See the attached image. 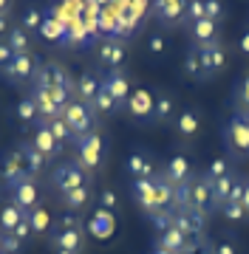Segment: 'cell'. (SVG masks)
<instances>
[{
    "instance_id": "74e56055",
    "label": "cell",
    "mask_w": 249,
    "mask_h": 254,
    "mask_svg": "<svg viewBox=\"0 0 249 254\" xmlns=\"http://www.w3.org/2000/svg\"><path fill=\"white\" fill-rule=\"evenodd\" d=\"M14 119H17L23 127H34V125L40 122V113H37L34 102L28 99V96H23V99L14 105Z\"/></svg>"
},
{
    "instance_id": "83f0119b",
    "label": "cell",
    "mask_w": 249,
    "mask_h": 254,
    "mask_svg": "<svg viewBox=\"0 0 249 254\" xmlns=\"http://www.w3.org/2000/svg\"><path fill=\"white\" fill-rule=\"evenodd\" d=\"M17 150H20V155H23V161H26V170H28V175H31V178H37V175H43L48 170V164H51V161H48V158H43L34 147L28 144V138H26V141H20Z\"/></svg>"
},
{
    "instance_id": "7c38bea8",
    "label": "cell",
    "mask_w": 249,
    "mask_h": 254,
    "mask_svg": "<svg viewBox=\"0 0 249 254\" xmlns=\"http://www.w3.org/2000/svg\"><path fill=\"white\" fill-rule=\"evenodd\" d=\"M187 37H190V48H198V51L218 46L221 43V23H215L210 17L193 20V23H187Z\"/></svg>"
},
{
    "instance_id": "8d00e7d4",
    "label": "cell",
    "mask_w": 249,
    "mask_h": 254,
    "mask_svg": "<svg viewBox=\"0 0 249 254\" xmlns=\"http://www.w3.org/2000/svg\"><path fill=\"white\" fill-rule=\"evenodd\" d=\"M43 20H46V9H40V6H28V9L23 11V17L17 20V26L34 37L40 31V26H43Z\"/></svg>"
},
{
    "instance_id": "f546056e",
    "label": "cell",
    "mask_w": 249,
    "mask_h": 254,
    "mask_svg": "<svg viewBox=\"0 0 249 254\" xmlns=\"http://www.w3.org/2000/svg\"><path fill=\"white\" fill-rule=\"evenodd\" d=\"M232 113H249V71H244L232 85Z\"/></svg>"
},
{
    "instance_id": "1f68e13d",
    "label": "cell",
    "mask_w": 249,
    "mask_h": 254,
    "mask_svg": "<svg viewBox=\"0 0 249 254\" xmlns=\"http://www.w3.org/2000/svg\"><path fill=\"white\" fill-rule=\"evenodd\" d=\"M91 108H93V113H96V119H111V116H116V113L122 110V105L113 99L105 88H102V91L96 93V99L91 102Z\"/></svg>"
},
{
    "instance_id": "c3c4849f",
    "label": "cell",
    "mask_w": 249,
    "mask_h": 254,
    "mask_svg": "<svg viewBox=\"0 0 249 254\" xmlns=\"http://www.w3.org/2000/svg\"><path fill=\"white\" fill-rule=\"evenodd\" d=\"M201 17H207L204 14V0H187V23L201 20Z\"/></svg>"
},
{
    "instance_id": "d590c367",
    "label": "cell",
    "mask_w": 249,
    "mask_h": 254,
    "mask_svg": "<svg viewBox=\"0 0 249 254\" xmlns=\"http://www.w3.org/2000/svg\"><path fill=\"white\" fill-rule=\"evenodd\" d=\"M6 43H9V48L14 51V57H20V54H31V34L28 31H23V28L14 23V28L9 31V37H6Z\"/></svg>"
},
{
    "instance_id": "bcb514c9",
    "label": "cell",
    "mask_w": 249,
    "mask_h": 254,
    "mask_svg": "<svg viewBox=\"0 0 249 254\" xmlns=\"http://www.w3.org/2000/svg\"><path fill=\"white\" fill-rule=\"evenodd\" d=\"M212 254H238V246L232 243L230 237H221V240H212Z\"/></svg>"
},
{
    "instance_id": "ba28073f",
    "label": "cell",
    "mask_w": 249,
    "mask_h": 254,
    "mask_svg": "<svg viewBox=\"0 0 249 254\" xmlns=\"http://www.w3.org/2000/svg\"><path fill=\"white\" fill-rule=\"evenodd\" d=\"M125 110H128L130 119H136L142 125H153V110H156V88H148V85H139L133 88L130 99L125 102Z\"/></svg>"
},
{
    "instance_id": "277c9868",
    "label": "cell",
    "mask_w": 249,
    "mask_h": 254,
    "mask_svg": "<svg viewBox=\"0 0 249 254\" xmlns=\"http://www.w3.org/2000/svg\"><path fill=\"white\" fill-rule=\"evenodd\" d=\"M40 68H43V60L31 51V54L14 57V60H11V65L0 73V76H3L6 82H11L14 88H31V85H34V79H37Z\"/></svg>"
},
{
    "instance_id": "680465c9",
    "label": "cell",
    "mask_w": 249,
    "mask_h": 254,
    "mask_svg": "<svg viewBox=\"0 0 249 254\" xmlns=\"http://www.w3.org/2000/svg\"><path fill=\"white\" fill-rule=\"evenodd\" d=\"M150 254H170V252H165V249H159V246H156V249H153Z\"/></svg>"
},
{
    "instance_id": "f6af8a7d",
    "label": "cell",
    "mask_w": 249,
    "mask_h": 254,
    "mask_svg": "<svg viewBox=\"0 0 249 254\" xmlns=\"http://www.w3.org/2000/svg\"><path fill=\"white\" fill-rule=\"evenodd\" d=\"M165 51H167V37L162 34V31L148 34V54L150 57H165Z\"/></svg>"
},
{
    "instance_id": "f1b7e54d",
    "label": "cell",
    "mask_w": 249,
    "mask_h": 254,
    "mask_svg": "<svg viewBox=\"0 0 249 254\" xmlns=\"http://www.w3.org/2000/svg\"><path fill=\"white\" fill-rule=\"evenodd\" d=\"M40 40H46V43H63L65 40V23L63 17H54V11L48 9L46 11V20H43V26L37 31Z\"/></svg>"
},
{
    "instance_id": "7bdbcfd3",
    "label": "cell",
    "mask_w": 249,
    "mask_h": 254,
    "mask_svg": "<svg viewBox=\"0 0 249 254\" xmlns=\"http://www.w3.org/2000/svg\"><path fill=\"white\" fill-rule=\"evenodd\" d=\"M218 212H221V215H224L227 220H235V223H249L247 209L241 206L238 200H227V203H224V206L218 209Z\"/></svg>"
},
{
    "instance_id": "8fae6325",
    "label": "cell",
    "mask_w": 249,
    "mask_h": 254,
    "mask_svg": "<svg viewBox=\"0 0 249 254\" xmlns=\"http://www.w3.org/2000/svg\"><path fill=\"white\" fill-rule=\"evenodd\" d=\"M96 63L105 71H122L128 63V46L122 43L119 37H105L99 46H96Z\"/></svg>"
},
{
    "instance_id": "d4e9b609",
    "label": "cell",
    "mask_w": 249,
    "mask_h": 254,
    "mask_svg": "<svg viewBox=\"0 0 249 254\" xmlns=\"http://www.w3.org/2000/svg\"><path fill=\"white\" fill-rule=\"evenodd\" d=\"M178 113L175 93L167 88H156V110H153V125H170Z\"/></svg>"
},
{
    "instance_id": "2e32d148",
    "label": "cell",
    "mask_w": 249,
    "mask_h": 254,
    "mask_svg": "<svg viewBox=\"0 0 249 254\" xmlns=\"http://www.w3.org/2000/svg\"><path fill=\"white\" fill-rule=\"evenodd\" d=\"M9 198L17 203L26 215H31L34 209L43 203V192H40V184L37 178H26V181L14 184V187H9Z\"/></svg>"
},
{
    "instance_id": "5bb4252c",
    "label": "cell",
    "mask_w": 249,
    "mask_h": 254,
    "mask_svg": "<svg viewBox=\"0 0 249 254\" xmlns=\"http://www.w3.org/2000/svg\"><path fill=\"white\" fill-rule=\"evenodd\" d=\"M125 173L130 175V181H139V178H156L162 170H159L156 155L150 153V150L136 147V150L128 155V161H125Z\"/></svg>"
},
{
    "instance_id": "3957f363",
    "label": "cell",
    "mask_w": 249,
    "mask_h": 254,
    "mask_svg": "<svg viewBox=\"0 0 249 254\" xmlns=\"http://www.w3.org/2000/svg\"><path fill=\"white\" fill-rule=\"evenodd\" d=\"M88 184H93V175L85 173L74 158H71V161L57 164L54 170H51V190H54L57 195H65V192L80 190V187H88Z\"/></svg>"
},
{
    "instance_id": "484cf974",
    "label": "cell",
    "mask_w": 249,
    "mask_h": 254,
    "mask_svg": "<svg viewBox=\"0 0 249 254\" xmlns=\"http://www.w3.org/2000/svg\"><path fill=\"white\" fill-rule=\"evenodd\" d=\"M26 218H28V215L11 198L0 200V235H11V232H14V229H17Z\"/></svg>"
},
{
    "instance_id": "9a60e30c",
    "label": "cell",
    "mask_w": 249,
    "mask_h": 254,
    "mask_svg": "<svg viewBox=\"0 0 249 254\" xmlns=\"http://www.w3.org/2000/svg\"><path fill=\"white\" fill-rule=\"evenodd\" d=\"M0 178H3V184H6V190L14 187V184H20V181H26V178H31L28 170H26V161H23V155H20L17 147L0 153Z\"/></svg>"
},
{
    "instance_id": "db71d44e",
    "label": "cell",
    "mask_w": 249,
    "mask_h": 254,
    "mask_svg": "<svg viewBox=\"0 0 249 254\" xmlns=\"http://www.w3.org/2000/svg\"><path fill=\"white\" fill-rule=\"evenodd\" d=\"M11 28H14L11 26V14H0V40H6Z\"/></svg>"
},
{
    "instance_id": "7a4b0ae2",
    "label": "cell",
    "mask_w": 249,
    "mask_h": 254,
    "mask_svg": "<svg viewBox=\"0 0 249 254\" xmlns=\"http://www.w3.org/2000/svg\"><path fill=\"white\" fill-rule=\"evenodd\" d=\"M224 147L232 161H249V113H232L221 130Z\"/></svg>"
},
{
    "instance_id": "91938a15",
    "label": "cell",
    "mask_w": 249,
    "mask_h": 254,
    "mask_svg": "<svg viewBox=\"0 0 249 254\" xmlns=\"http://www.w3.org/2000/svg\"><path fill=\"white\" fill-rule=\"evenodd\" d=\"M54 254H74V252H54Z\"/></svg>"
},
{
    "instance_id": "6125c7cd",
    "label": "cell",
    "mask_w": 249,
    "mask_h": 254,
    "mask_svg": "<svg viewBox=\"0 0 249 254\" xmlns=\"http://www.w3.org/2000/svg\"><path fill=\"white\" fill-rule=\"evenodd\" d=\"M0 200H3V198H0Z\"/></svg>"
},
{
    "instance_id": "d6986e66",
    "label": "cell",
    "mask_w": 249,
    "mask_h": 254,
    "mask_svg": "<svg viewBox=\"0 0 249 254\" xmlns=\"http://www.w3.org/2000/svg\"><path fill=\"white\" fill-rule=\"evenodd\" d=\"M173 226L184 237H190V240H201L204 232H207V218L193 212V209H178L173 218Z\"/></svg>"
},
{
    "instance_id": "6f0895ef",
    "label": "cell",
    "mask_w": 249,
    "mask_h": 254,
    "mask_svg": "<svg viewBox=\"0 0 249 254\" xmlns=\"http://www.w3.org/2000/svg\"><path fill=\"white\" fill-rule=\"evenodd\" d=\"M195 254H212V246L207 243V240H204V246H201V249H198V252H195Z\"/></svg>"
},
{
    "instance_id": "681fc988",
    "label": "cell",
    "mask_w": 249,
    "mask_h": 254,
    "mask_svg": "<svg viewBox=\"0 0 249 254\" xmlns=\"http://www.w3.org/2000/svg\"><path fill=\"white\" fill-rule=\"evenodd\" d=\"M34 235V229H31V223H28V218L23 220V223H20L17 229H14V232H11V237H14V240H20V243L26 246L28 243V237Z\"/></svg>"
},
{
    "instance_id": "816d5d0a",
    "label": "cell",
    "mask_w": 249,
    "mask_h": 254,
    "mask_svg": "<svg viewBox=\"0 0 249 254\" xmlns=\"http://www.w3.org/2000/svg\"><path fill=\"white\" fill-rule=\"evenodd\" d=\"M11 60H14V51L9 48V43H6V40H0V73L11 65Z\"/></svg>"
},
{
    "instance_id": "ab89813d",
    "label": "cell",
    "mask_w": 249,
    "mask_h": 254,
    "mask_svg": "<svg viewBox=\"0 0 249 254\" xmlns=\"http://www.w3.org/2000/svg\"><path fill=\"white\" fill-rule=\"evenodd\" d=\"M235 170H238V164L232 161L230 155H218V158H212V161H210V167H207L204 173H207V175L212 178V181H215V178H224V175H232Z\"/></svg>"
},
{
    "instance_id": "b9f144b4",
    "label": "cell",
    "mask_w": 249,
    "mask_h": 254,
    "mask_svg": "<svg viewBox=\"0 0 249 254\" xmlns=\"http://www.w3.org/2000/svg\"><path fill=\"white\" fill-rule=\"evenodd\" d=\"M173 218H175V212H173V209H159V212H153V215H148L150 226L156 229L159 235H162V232H167V229L173 226Z\"/></svg>"
},
{
    "instance_id": "4fadbf2b",
    "label": "cell",
    "mask_w": 249,
    "mask_h": 254,
    "mask_svg": "<svg viewBox=\"0 0 249 254\" xmlns=\"http://www.w3.org/2000/svg\"><path fill=\"white\" fill-rule=\"evenodd\" d=\"M162 175L178 190V187H184V184H190L195 178V167H193V161H190V155L178 150V153H173L165 164H162Z\"/></svg>"
},
{
    "instance_id": "5b68a950",
    "label": "cell",
    "mask_w": 249,
    "mask_h": 254,
    "mask_svg": "<svg viewBox=\"0 0 249 254\" xmlns=\"http://www.w3.org/2000/svg\"><path fill=\"white\" fill-rule=\"evenodd\" d=\"M150 14L162 31L187 28V3L184 0H156L150 6Z\"/></svg>"
},
{
    "instance_id": "d6a6232c",
    "label": "cell",
    "mask_w": 249,
    "mask_h": 254,
    "mask_svg": "<svg viewBox=\"0 0 249 254\" xmlns=\"http://www.w3.org/2000/svg\"><path fill=\"white\" fill-rule=\"evenodd\" d=\"M113 226H116V215L105 212V209H93V218H91V232L96 237H111L113 235Z\"/></svg>"
},
{
    "instance_id": "603a6c76",
    "label": "cell",
    "mask_w": 249,
    "mask_h": 254,
    "mask_svg": "<svg viewBox=\"0 0 249 254\" xmlns=\"http://www.w3.org/2000/svg\"><path fill=\"white\" fill-rule=\"evenodd\" d=\"M93 200H96V192H93V184H88V187H80V190H71V192H65V195H60V206L65 212L83 215V209H88Z\"/></svg>"
},
{
    "instance_id": "94428289",
    "label": "cell",
    "mask_w": 249,
    "mask_h": 254,
    "mask_svg": "<svg viewBox=\"0 0 249 254\" xmlns=\"http://www.w3.org/2000/svg\"><path fill=\"white\" fill-rule=\"evenodd\" d=\"M0 254H3V246H0Z\"/></svg>"
},
{
    "instance_id": "11a10c76",
    "label": "cell",
    "mask_w": 249,
    "mask_h": 254,
    "mask_svg": "<svg viewBox=\"0 0 249 254\" xmlns=\"http://www.w3.org/2000/svg\"><path fill=\"white\" fill-rule=\"evenodd\" d=\"M241 206L247 209V215H249V175H244V198H241Z\"/></svg>"
},
{
    "instance_id": "836d02e7",
    "label": "cell",
    "mask_w": 249,
    "mask_h": 254,
    "mask_svg": "<svg viewBox=\"0 0 249 254\" xmlns=\"http://www.w3.org/2000/svg\"><path fill=\"white\" fill-rule=\"evenodd\" d=\"M235 181H238V170H235L232 175H224V178H215V181H212V195H215V206H218V209L232 198Z\"/></svg>"
},
{
    "instance_id": "cb8c5ba5",
    "label": "cell",
    "mask_w": 249,
    "mask_h": 254,
    "mask_svg": "<svg viewBox=\"0 0 249 254\" xmlns=\"http://www.w3.org/2000/svg\"><path fill=\"white\" fill-rule=\"evenodd\" d=\"M99 91H102V73H99V68H88V71H83V73H80V79H77V96H74V99L91 105Z\"/></svg>"
},
{
    "instance_id": "ac0fdd59",
    "label": "cell",
    "mask_w": 249,
    "mask_h": 254,
    "mask_svg": "<svg viewBox=\"0 0 249 254\" xmlns=\"http://www.w3.org/2000/svg\"><path fill=\"white\" fill-rule=\"evenodd\" d=\"M130 195L136 200L145 215H153L159 212V195H156V178H139V181H130Z\"/></svg>"
},
{
    "instance_id": "ee69618b",
    "label": "cell",
    "mask_w": 249,
    "mask_h": 254,
    "mask_svg": "<svg viewBox=\"0 0 249 254\" xmlns=\"http://www.w3.org/2000/svg\"><path fill=\"white\" fill-rule=\"evenodd\" d=\"M83 215H77V212H63L60 218L54 220V229L51 232H63V229H83Z\"/></svg>"
},
{
    "instance_id": "9c48e42d",
    "label": "cell",
    "mask_w": 249,
    "mask_h": 254,
    "mask_svg": "<svg viewBox=\"0 0 249 254\" xmlns=\"http://www.w3.org/2000/svg\"><path fill=\"white\" fill-rule=\"evenodd\" d=\"M34 85H37V88H48V91H51V88H63V91L71 93V99L77 96V79L65 71L60 63H43Z\"/></svg>"
},
{
    "instance_id": "9f6ffc18",
    "label": "cell",
    "mask_w": 249,
    "mask_h": 254,
    "mask_svg": "<svg viewBox=\"0 0 249 254\" xmlns=\"http://www.w3.org/2000/svg\"><path fill=\"white\" fill-rule=\"evenodd\" d=\"M0 14H11V3H6V0H0Z\"/></svg>"
},
{
    "instance_id": "30bf717a",
    "label": "cell",
    "mask_w": 249,
    "mask_h": 254,
    "mask_svg": "<svg viewBox=\"0 0 249 254\" xmlns=\"http://www.w3.org/2000/svg\"><path fill=\"white\" fill-rule=\"evenodd\" d=\"M204 125V110L198 105H184L173 119V130L181 141H195Z\"/></svg>"
},
{
    "instance_id": "7402d4cb",
    "label": "cell",
    "mask_w": 249,
    "mask_h": 254,
    "mask_svg": "<svg viewBox=\"0 0 249 254\" xmlns=\"http://www.w3.org/2000/svg\"><path fill=\"white\" fill-rule=\"evenodd\" d=\"M51 246L54 252H74V254H83V246H85V229H63V232H51Z\"/></svg>"
},
{
    "instance_id": "e575fe53",
    "label": "cell",
    "mask_w": 249,
    "mask_h": 254,
    "mask_svg": "<svg viewBox=\"0 0 249 254\" xmlns=\"http://www.w3.org/2000/svg\"><path fill=\"white\" fill-rule=\"evenodd\" d=\"M40 125H46L48 130L54 133V138L60 141V144H74L77 138H80V136L74 133V130L68 127V122H65L63 116H54V119H48V122H40Z\"/></svg>"
},
{
    "instance_id": "f907efd6",
    "label": "cell",
    "mask_w": 249,
    "mask_h": 254,
    "mask_svg": "<svg viewBox=\"0 0 249 254\" xmlns=\"http://www.w3.org/2000/svg\"><path fill=\"white\" fill-rule=\"evenodd\" d=\"M0 246H3V252H6V254H20V252H23V243L14 240L11 235H0Z\"/></svg>"
},
{
    "instance_id": "8992f818",
    "label": "cell",
    "mask_w": 249,
    "mask_h": 254,
    "mask_svg": "<svg viewBox=\"0 0 249 254\" xmlns=\"http://www.w3.org/2000/svg\"><path fill=\"white\" fill-rule=\"evenodd\" d=\"M60 116L68 122V127L74 130L77 136H85V133L96 130V122H99L91 105H85V102H80V99H68L65 102V108L60 110Z\"/></svg>"
},
{
    "instance_id": "7dc6e473",
    "label": "cell",
    "mask_w": 249,
    "mask_h": 254,
    "mask_svg": "<svg viewBox=\"0 0 249 254\" xmlns=\"http://www.w3.org/2000/svg\"><path fill=\"white\" fill-rule=\"evenodd\" d=\"M204 14L210 20H215V23H221V14H224V3H218V0H204Z\"/></svg>"
},
{
    "instance_id": "4316f807",
    "label": "cell",
    "mask_w": 249,
    "mask_h": 254,
    "mask_svg": "<svg viewBox=\"0 0 249 254\" xmlns=\"http://www.w3.org/2000/svg\"><path fill=\"white\" fill-rule=\"evenodd\" d=\"M198 54H201L204 71H207V79L218 76V73L227 68V48H224V43H218V46H210V48H201Z\"/></svg>"
},
{
    "instance_id": "60d3db41",
    "label": "cell",
    "mask_w": 249,
    "mask_h": 254,
    "mask_svg": "<svg viewBox=\"0 0 249 254\" xmlns=\"http://www.w3.org/2000/svg\"><path fill=\"white\" fill-rule=\"evenodd\" d=\"M96 206L105 209V212H111V215H116L119 212V195H116V190L105 187L102 192H96Z\"/></svg>"
},
{
    "instance_id": "52a82bcc",
    "label": "cell",
    "mask_w": 249,
    "mask_h": 254,
    "mask_svg": "<svg viewBox=\"0 0 249 254\" xmlns=\"http://www.w3.org/2000/svg\"><path fill=\"white\" fill-rule=\"evenodd\" d=\"M190 209L210 218L212 212H218L215 206V195H212V178L207 173H195V178L190 181Z\"/></svg>"
},
{
    "instance_id": "f5cc1de1",
    "label": "cell",
    "mask_w": 249,
    "mask_h": 254,
    "mask_svg": "<svg viewBox=\"0 0 249 254\" xmlns=\"http://www.w3.org/2000/svg\"><path fill=\"white\" fill-rule=\"evenodd\" d=\"M235 48H238L241 57H247V60H249V23L244 26V31L238 34V43H235Z\"/></svg>"
},
{
    "instance_id": "f35d334b",
    "label": "cell",
    "mask_w": 249,
    "mask_h": 254,
    "mask_svg": "<svg viewBox=\"0 0 249 254\" xmlns=\"http://www.w3.org/2000/svg\"><path fill=\"white\" fill-rule=\"evenodd\" d=\"M28 223L34 229V235H46L48 229H54V218H51V209L46 203H40L31 215H28Z\"/></svg>"
},
{
    "instance_id": "4dcf8cb0",
    "label": "cell",
    "mask_w": 249,
    "mask_h": 254,
    "mask_svg": "<svg viewBox=\"0 0 249 254\" xmlns=\"http://www.w3.org/2000/svg\"><path fill=\"white\" fill-rule=\"evenodd\" d=\"M181 71H184V76H190V79H195V82H207V71H204V63H201L198 48H187L184 63H181Z\"/></svg>"
},
{
    "instance_id": "e0dca14e",
    "label": "cell",
    "mask_w": 249,
    "mask_h": 254,
    "mask_svg": "<svg viewBox=\"0 0 249 254\" xmlns=\"http://www.w3.org/2000/svg\"><path fill=\"white\" fill-rule=\"evenodd\" d=\"M28 144L34 147L43 158H48V161H54V158H60V155H63V144H60V141L54 138V133H51L46 125H40V122L31 127Z\"/></svg>"
},
{
    "instance_id": "ffe728a7",
    "label": "cell",
    "mask_w": 249,
    "mask_h": 254,
    "mask_svg": "<svg viewBox=\"0 0 249 254\" xmlns=\"http://www.w3.org/2000/svg\"><path fill=\"white\" fill-rule=\"evenodd\" d=\"M102 88L111 93L122 108H125V102H128L130 93H133V85H130V76H128L125 68H122V71H105L102 73Z\"/></svg>"
},
{
    "instance_id": "6da1fadb",
    "label": "cell",
    "mask_w": 249,
    "mask_h": 254,
    "mask_svg": "<svg viewBox=\"0 0 249 254\" xmlns=\"http://www.w3.org/2000/svg\"><path fill=\"white\" fill-rule=\"evenodd\" d=\"M74 161L91 175H96L105 167V161H108V136L102 133V127H96V130L85 133L74 141Z\"/></svg>"
},
{
    "instance_id": "44dd1931",
    "label": "cell",
    "mask_w": 249,
    "mask_h": 254,
    "mask_svg": "<svg viewBox=\"0 0 249 254\" xmlns=\"http://www.w3.org/2000/svg\"><path fill=\"white\" fill-rule=\"evenodd\" d=\"M26 96L34 102V108H37V113H40V122H48V119L60 116V110H63V105L54 99V93L48 91V88H37V85H31Z\"/></svg>"
}]
</instances>
